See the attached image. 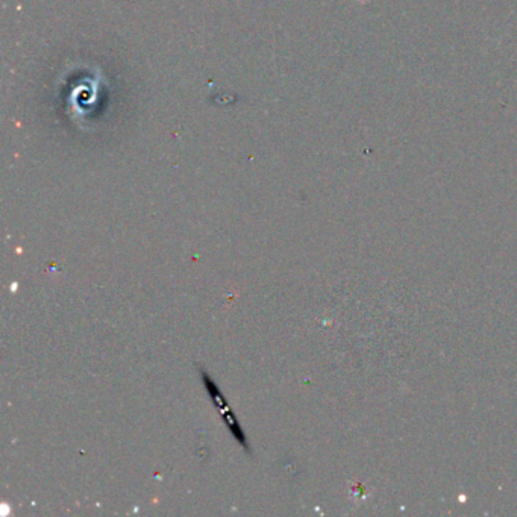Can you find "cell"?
<instances>
[{
    "label": "cell",
    "instance_id": "1",
    "mask_svg": "<svg viewBox=\"0 0 517 517\" xmlns=\"http://www.w3.org/2000/svg\"><path fill=\"white\" fill-rule=\"evenodd\" d=\"M219 413L221 415L223 422H225V425L228 427L229 432L232 434V437H234L238 442V444L241 446V448H245L246 451H249V443H248V439H246V434H245V431H243L240 422L237 420L234 411L229 408V405L225 408H221Z\"/></svg>",
    "mask_w": 517,
    "mask_h": 517
}]
</instances>
